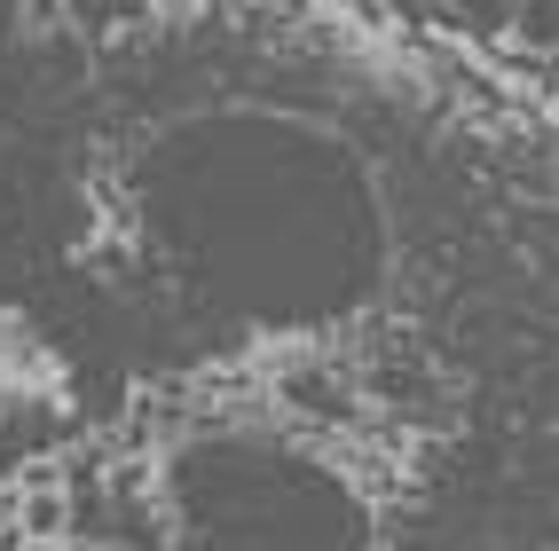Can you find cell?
<instances>
[{"mask_svg":"<svg viewBox=\"0 0 559 551\" xmlns=\"http://www.w3.org/2000/svg\"><path fill=\"white\" fill-rule=\"evenodd\" d=\"M433 16H441V24H457L465 40H504L512 0H433Z\"/></svg>","mask_w":559,"mask_h":551,"instance_id":"obj_2","label":"cell"},{"mask_svg":"<svg viewBox=\"0 0 559 551\" xmlns=\"http://www.w3.org/2000/svg\"><path fill=\"white\" fill-rule=\"evenodd\" d=\"M151 0H63V32L71 40H110V32H127Z\"/></svg>","mask_w":559,"mask_h":551,"instance_id":"obj_1","label":"cell"},{"mask_svg":"<svg viewBox=\"0 0 559 551\" xmlns=\"http://www.w3.org/2000/svg\"><path fill=\"white\" fill-rule=\"evenodd\" d=\"M24 520H32V536H40V528L56 536V528H63V504H56V496H32V504H24Z\"/></svg>","mask_w":559,"mask_h":551,"instance_id":"obj_3","label":"cell"},{"mask_svg":"<svg viewBox=\"0 0 559 551\" xmlns=\"http://www.w3.org/2000/svg\"><path fill=\"white\" fill-rule=\"evenodd\" d=\"M63 24V0H24V32H56Z\"/></svg>","mask_w":559,"mask_h":551,"instance_id":"obj_4","label":"cell"}]
</instances>
